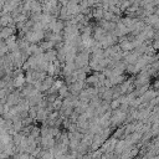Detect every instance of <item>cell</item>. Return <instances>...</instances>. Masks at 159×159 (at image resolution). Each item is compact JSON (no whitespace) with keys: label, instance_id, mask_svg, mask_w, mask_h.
Returning a JSON list of instances; mask_svg holds the SVG:
<instances>
[{"label":"cell","instance_id":"cell-1","mask_svg":"<svg viewBox=\"0 0 159 159\" xmlns=\"http://www.w3.org/2000/svg\"><path fill=\"white\" fill-rule=\"evenodd\" d=\"M15 31H16V27L15 26H7V27H2L0 30V39L2 41H5L6 39H9L10 36L15 35Z\"/></svg>","mask_w":159,"mask_h":159},{"label":"cell","instance_id":"cell-2","mask_svg":"<svg viewBox=\"0 0 159 159\" xmlns=\"http://www.w3.org/2000/svg\"><path fill=\"white\" fill-rule=\"evenodd\" d=\"M119 104H120L119 99H114V101L111 103V108H112V109H116V108H118V107H119Z\"/></svg>","mask_w":159,"mask_h":159}]
</instances>
